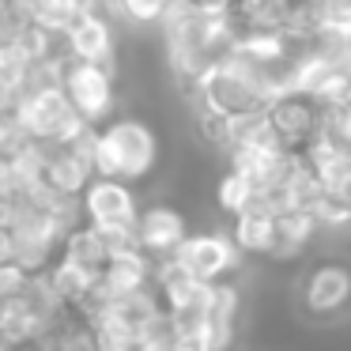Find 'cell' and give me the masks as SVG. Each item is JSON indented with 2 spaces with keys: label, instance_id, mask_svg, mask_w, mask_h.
<instances>
[{
  "label": "cell",
  "instance_id": "5bb4252c",
  "mask_svg": "<svg viewBox=\"0 0 351 351\" xmlns=\"http://www.w3.org/2000/svg\"><path fill=\"white\" fill-rule=\"evenodd\" d=\"M257 200V189L250 185V178L242 174V170H234V167H223L219 170V178H215V185H212V204H215V212L223 215V219H234V215H242L245 208Z\"/></svg>",
  "mask_w": 351,
  "mask_h": 351
},
{
  "label": "cell",
  "instance_id": "9a60e30c",
  "mask_svg": "<svg viewBox=\"0 0 351 351\" xmlns=\"http://www.w3.org/2000/svg\"><path fill=\"white\" fill-rule=\"evenodd\" d=\"M174 340H178V317L170 310H162L136 332V351H174Z\"/></svg>",
  "mask_w": 351,
  "mask_h": 351
},
{
  "label": "cell",
  "instance_id": "5b68a950",
  "mask_svg": "<svg viewBox=\"0 0 351 351\" xmlns=\"http://www.w3.org/2000/svg\"><path fill=\"white\" fill-rule=\"evenodd\" d=\"M265 121H268V132L276 136V144L287 147L291 155H302L325 132V106L313 95L298 91V87H287V91H280L268 102Z\"/></svg>",
  "mask_w": 351,
  "mask_h": 351
},
{
  "label": "cell",
  "instance_id": "3957f363",
  "mask_svg": "<svg viewBox=\"0 0 351 351\" xmlns=\"http://www.w3.org/2000/svg\"><path fill=\"white\" fill-rule=\"evenodd\" d=\"M61 87L87 125H106L110 117L121 114V69L114 64L69 61Z\"/></svg>",
  "mask_w": 351,
  "mask_h": 351
},
{
  "label": "cell",
  "instance_id": "d6986e66",
  "mask_svg": "<svg viewBox=\"0 0 351 351\" xmlns=\"http://www.w3.org/2000/svg\"><path fill=\"white\" fill-rule=\"evenodd\" d=\"M4 261H16V245H12V230L0 223V265Z\"/></svg>",
  "mask_w": 351,
  "mask_h": 351
},
{
  "label": "cell",
  "instance_id": "9c48e42d",
  "mask_svg": "<svg viewBox=\"0 0 351 351\" xmlns=\"http://www.w3.org/2000/svg\"><path fill=\"white\" fill-rule=\"evenodd\" d=\"M69 53L72 61H95V64H114L121 69V27L110 23V19L95 16V12H84L76 27L69 34Z\"/></svg>",
  "mask_w": 351,
  "mask_h": 351
},
{
  "label": "cell",
  "instance_id": "30bf717a",
  "mask_svg": "<svg viewBox=\"0 0 351 351\" xmlns=\"http://www.w3.org/2000/svg\"><path fill=\"white\" fill-rule=\"evenodd\" d=\"M276 215L280 208L268 204V200H253L242 215L227 223L230 234H234L238 250L245 253V261H272L276 250Z\"/></svg>",
  "mask_w": 351,
  "mask_h": 351
},
{
  "label": "cell",
  "instance_id": "8992f818",
  "mask_svg": "<svg viewBox=\"0 0 351 351\" xmlns=\"http://www.w3.org/2000/svg\"><path fill=\"white\" fill-rule=\"evenodd\" d=\"M19 125L31 140H42V144H69L72 136L87 129V121L80 117V110L72 106V99L64 95V87H53V91H38L27 95L16 110Z\"/></svg>",
  "mask_w": 351,
  "mask_h": 351
},
{
  "label": "cell",
  "instance_id": "277c9868",
  "mask_svg": "<svg viewBox=\"0 0 351 351\" xmlns=\"http://www.w3.org/2000/svg\"><path fill=\"white\" fill-rule=\"evenodd\" d=\"M174 257L204 283L238 280V272L245 268V253L238 250V242H234V234H230L227 223L193 227V234L182 242V250H178Z\"/></svg>",
  "mask_w": 351,
  "mask_h": 351
},
{
  "label": "cell",
  "instance_id": "8fae6325",
  "mask_svg": "<svg viewBox=\"0 0 351 351\" xmlns=\"http://www.w3.org/2000/svg\"><path fill=\"white\" fill-rule=\"evenodd\" d=\"M155 287V257L144 253L140 245L117 250L110 265L102 268V291L106 295H129V291Z\"/></svg>",
  "mask_w": 351,
  "mask_h": 351
},
{
  "label": "cell",
  "instance_id": "7a4b0ae2",
  "mask_svg": "<svg viewBox=\"0 0 351 351\" xmlns=\"http://www.w3.org/2000/svg\"><path fill=\"white\" fill-rule=\"evenodd\" d=\"M295 306L310 321H340L351 313V257L325 253L298 268Z\"/></svg>",
  "mask_w": 351,
  "mask_h": 351
},
{
  "label": "cell",
  "instance_id": "4fadbf2b",
  "mask_svg": "<svg viewBox=\"0 0 351 351\" xmlns=\"http://www.w3.org/2000/svg\"><path fill=\"white\" fill-rule=\"evenodd\" d=\"M61 257H69V261H76V265H84V268H91V272L102 276V268H106L110 257H114V245H110L106 230L84 223V227H76L69 238H64Z\"/></svg>",
  "mask_w": 351,
  "mask_h": 351
},
{
  "label": "cell",
  "instance_id": "6da1fadb",
  "mask_svg": "<svg viewBox=\"0 0 351 351\" xmlns=\"http://www.w3.org/2000/svg\"><path fill=\"white\" fill-rule=\"evenodd\" d=\"M162 167V136L144 114H117L99 125L95 170L102 178H121L129 185H147Z\"/></svg>",
  "mask_w": 351,
  "mask_h": 351
},
{
  "label": "cell",
  "instance_id": "ba28073f",
  "mask_svg": "<svg viewBox=\"0 0 351 351\" xmlns=\"http://www.w3.org/2000/svg\"><path fill=\"white\" fill-rule=\"evenodd\" d=\"M189 234H193V219L182 204H174V200H147L140 219H136V242H140V250L152 253L155 261L174 257Z\"/></svg>",
  "mask_w": 351,
  "mask_h": 351
},
{
  "label": "cell",
  "instance_id": "7c38bea8",
  "mask_svg": "<svg viewBox=\"0 0 351 351\" xmlns=\"http://www.w3.org/2000/svg\"><path fill=\"white\" fill-rule=\"evenodd\" d=\"M46 276H49L53 291L61 295V302L69 306V310H87V302H91V298L99 295V287H102V276L99 272L76 265V261H69V257H61Z\"/></svg>",
  "mask_w": 351,
  "mask_h": 351
},
{
  "label": "cell",
  "instance_id": "ac0fdd59",
  "mask_svg": "<svg viewBox=\"0 0 351 351\" xmlns=\"http://www.w3.org/2000/svg\"><path fill=\"white\" fill-rule=\"evenodd\" d=\"M19 193H23V182H19L16 167H12V155H0V208L12 204Z\"/></svg>",
  "mask_w": 351,
  "mask_h": 351
},
{
  "label": "cell",
  "instance_id": "52a82bcc",
  "mask_svg": "<svg viewBox=\"0 0 351 351\" xmlns=\"http://www.w3.org/2000/svg\"><path fill=\"white\" fill-rule=\"evenodd\" d=\"M80 200H84V219L99 230H136V219L144 212L140 185H129L121 178L95 174V182L84 189Z\"/></svg>",
  "mask_w": 351,
  "mask_h": 351
},
{
  "label": "cell",
  "instance_id": "2e32d148",
  "mask_svg": "<svg viewBox=\"0 0 351 351\" xmlns=\"http://www.w3.org/2000/svg\"><path fill=\"white\" fill-rule=\"evenodd\" d=\"M31 27H34V19L27 16V8L19 0H0V46L19 42Z\"/></svg>",
  "mask_w": 351,
  "mask_h": 351
},
{
  "label": "cell",
  "instance_id": "e0dca14e",
  "mask_svg": "<svg viewBox=\"0 0 351 351\" xmlns=\"http://www.w3.org/2000/svg\"><path fill=\"white\" fill-rule=\"evenodd\" d=\"M27 283H31V272H27L23 265H16V261H4V265H0V302L23 295Z\"/></svg>",
  "mask_w": 351,
  "mask_h": 351
}]
</instances>
